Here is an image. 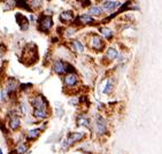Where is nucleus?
Masks as SVG:
<instances>
[{
  "mask_svg": "<svg viewBox=\"0 0 162 154\" xmlns=\"http://www.w3.org/2000/svg\"><path fill=\"white\" fill-rule=\"evenodd\" d=\"M111 90H113V81L109 80V81L107 82V84H106V88L103 89V93L105 94H108V93H111Z\"/></svg>",
  "mask_w": 162,
  "mask_h": 154,
  "instance_id": "22",
  "label": "nucleus"
},
{
  "mask_svg": "<svg viewBox=\"0 0 162 154\" xmlns=\"http://www.w3.org/2000/svg\"><path fill=\"white\" fill-rule=\"evenodd\" d=\"M90 118L86 116V115H84V114H81V115H78L77 118H76V124L78 125V126H84V128H88L90 126Z\"/></svg>",
  "mask_w": 162,
  "mask_h": 154,
  "instance_id": "9",
  "label": "nucleus"
},
{
  "mask_svg": "<svg viewBox=\"0 0 162 154\" xmlns=\"http://www.w3.org/2000/svg\"><path fill=\"white\" fill-rule=\"evenodd\" d=\"M84 137H85V135L83 132H71V133H69L68 137L62 141V148L71 147L74 144L84 139Z\"/></svg>",
  "mask_w": 162,
  "mask_h": 154,
  "instance_id": "1",
  "label": "nucleus"
},
{
  "mask_svg": "<svg viewBox=\"0 0 162 154\" xmlns=\"http://www.w3.org/2000/svg\"><path fill=\"white\" fill-rule=\"evenodd\" d=\"M17 88H19V82L14 78H10L6 85V91L8 92V95H10V93H14Z\"/></svg>",
  "mask_w": 162,
  "mask_h": 154,
  "instance_id": "10",
  "label": "nucleus"
},
{
  "mask_svg": "<svg viewBox=\"0 0 162 154\" xmlns=\"http://www.w3.org/2000/svg\"><path fill=\"white\" fill-rule=\"evenodd\" d=\"M33 118H37V120H43L48 116V112L47 108H37V109H33Z\"/></svg>",
  "mask_w": 162,
  "mask_h": 154,
  "instance_id": "11",
  "label": "nucleus"
},
{
  "mask_svg": "<svg viewBox=\"0 0 162 154\" xmlns=\"http://www.w3.org/2000/svg\"><path fill=\"white\" fill-rule=\"evenodd\" d=\"M1 53H2V50H1V46H0V55H1Z\"/></svg>",
  "mask_w": 162,
  "mask_h": 154,
  "instance_id": "23",
  "label": "nucleus"
},
{
  "mask_svg": "<svg viewBox=\"0 0 162 154\" xmlns=\"http://www.w3.org/2000/svg\"><path fill=\"white\" fill-rule=\"evenodd\" d=\"M40 135V130L39 129H31L29 131L27 132V139L29 140H35L37 139Z\"/></svg>",
  "mask_w": 162,
  "mask_h": 154,
  "instance_id": "16",
  "label": "nucleus"
},
{
  "mask_svg": "<svg viewBox=\"0 0 162 154\" xmlns=\"http://www.w3.org/2000/svg\"><path fill=\"white\" fill-rule=\"evenodd\" d=\"M100 33L103 35V38H106V39H108V40H111L113 36H114V32H113V30L109 29V28H106V27H101L100 28Z\"/></svg>",
  "mask_w": 162,
  "mask_h": 154,
  "instance_id": "15",
  "label": "nucleus"
},
{
  "mask_svg": "<svg viewBox=\"0 0 162 154\" xmlns=\"http://www.w3.org/2000/svg\"><path fill=\"white\" fill-rule=\"evenodd\" d=\"M90 14L93 15V16H99V15L103 14V8L99 7V6H93V7L90 8Z\"/></svg>",
  "mask_w": 162,
  "mask_h": 154,
  "instance_id": "21",
  "label": "nucleus"
},
{
  "mask_svg": "<svg viewBox=\"0 0 162 154\" xmlns=\"http://www.w3.org/2000/svg\"><path fill=\"white\" fill-rule=\"evenodd\" d=\"M27 151H28V146H27L24 143H20V144L16 146L15 153L16 154H24Z\"/></svg>",
  "mask_w": 162,
  "mask_h": 154,
  "instance_id": "19",
  "label": "nucleus"
},
{
  "mask_svg": "<svg viewBox=\"0 0 162 154\" xmlns=\"http://www.w3.org/2000/svg\"><path fill=\"white\" fill-rule=\"evenodd\" d=\"M73 47H74V51L78 52V53L84 52V45L82 44L80 40H74L73 42Z\"/></svg>",
  "mask_w": 162,
  "mask_h": 154,
  "instance_id": "20",
  "label": "nucleus"
},
{
  "mask_svg": "<svg viewBox=\"0 0 162 154\" xmlns=\"http://www.w3.org/2000/svg\"><path fill=\"white\" fill-rule=\"evenodd\" d=\"M77 20H78L80 23H82V24H88V23H92L94 21V20L88 14H83V15H81V16H78Z\"/></svg>",
  "mask_w": 162,
  "mask_h": 154,
  "instance_id": "18",
  "label": "nucleus"
},
{
  "mask_svg": "<svg viewBox=\"0 0 162 154\" xmlns=\"http://www.w3.org/2000/svg\"><path fill=\"white\" fill-rule=\"evenodd\" d=\"M94 131L98 136H103L107 132V122L101 115H98L94 120Z\"/></svg>",
  "mask_w": 162,
  "mask_h": 154,
  "instance_id": "3",
  "label": "nucleus"
},
{
  "mask_svg": "<svg viewBox=\"0 0 162 154\" xmlns=\"http://www.w3.org/2000/svg\"><path fill=\"white\" fill-rule=\"evenodd\" d=\"M21 125V118H19L17 115H13L9 118V128L12 130H17Z\"/></svg>",
  "mask_w": 162,
  "mask_h": 154,
  "instance_id": "12",
  "label": "nucleus"
},
{
  "mask_svg": "<svg viewBox=\"0 0 162 154\" xmlns=\"http://www.w3.org/2000/svg\"><path fill=\"white\" fill-rule=\"evenodd\" d=\"M31 105L33 106L35 109H37V108H47V101L42 94H37L35 98H32Z\"/></svg>",
  "mask_w": 162,
  "mask_h": 154,
  "instance_id": "5",
  "label": "nucleus"
},
{
  "mask_svg": "<svg viewBox=\"0 0 162 154\" xmlns=\"http://www.w3.org/2000/svg\"><path fill=\"white\" fill-rule=\"evenodd\" d=\"M90 47L96 50V51H101L103 48V42L101 37L98 35H93L90 39Z\"/></svg>",
  "mask_w": 162,
  "mask_h": 154,
  "instance_id": "4",
  "label": "nucleus"
},
{
  "mask_svg": "<svg viewBox=\"0 0 162 154\" xmlns=\"http://www.w3.org/2000/svg\"><path fill=\"white\" fill-rule=\"evenodd\" d=\"M74 20V14L71 10H65L60 14V21L62 22H71Z\"/></svg>",
  "mask_w": 162,
  "mask_h": 154,
  "instance_id": "13",
  "label": "nucleus"
},
{
  "mask_svg": "<svg viewBox=\"0 0 162 154\" xmlns=\"http://www.w3.org/2000/svg\"><path fill=\"white\" fill-rule=\"evenodd\" d=\"M118 57V52L114 48V47H109L107 52H106V58H108L109 60H115Z\"/></svg>",
  "mask_w": 162,
  "mask_h": 154,
  "instance_id": "17",
  "label": "nucleus"
},
{
  "mask_svg": "<svg viewBox=\"0 0 162 154\" xmlns=\"http://www.w3.org/2000/svg\"><path fill=\"white\" fill-rule=\"evenodd\" d=\"M67 66H68L67 62H63V61H61V60H58V61H55V62L53 63L52 69H53L54 73L58 74V75H63V74L67 73Z\"/></svg>",
  "mask_w": 162,
  "mask_h": 154,
  "instance_id": "6",
  "label": "nucleus"
},
{
  "mask_svg": "<svg viewBox=\"0 0 162 154\" xmlns=\"http://www.w3.org/2000/svg\"><path fill=\"white\" fill-rule=\"evenodd\" d=\"M63 82H65V84H66L67 86L73 88V86H76L78 84L80 80H78V76L76 74L71 73V74H67L66 76H65V78H63Z\"/></svg>",
  "mask_w": 162,
  "mask_h": 154,
  "instance_id": "7",
  "label": "nucleus"
},
{
  "mask_svg": "<svg viewBox=\"0 0 162 154\" xmlns=\"http://www.w3.org/2000/svg\"><path fill=\"white\" fill-rule=\"evenodd\" d=\"M16 20H17V23H19L21 30H23V31L28 30V28H29V20H28L24 15L17 13V14H16Z\"/></svg>",
  "mask_w": 162,
  "mask_h": 154,
  "instance_id": "8",
  "label": "nucleus"
},
{
  "mask_svg": "<svg viewBox=\"0 0 162 154\" xmlns=\"http://www.w3.org/2000/svg\"><path fill=\"white\" fill-rule=\"evenodd\" d=\"M53 27V20L51 16L47 15H42L38 19V28L42 32H47L50 31Z\"/></svg>",
  "mask_w": 162,
  "mask_h": 154,
  "instance_id": "2",
  "label": "nucleus"
},
{
  "mask_svg": "<svg viewBox=\"0 0 162 154\" xmlns=\"http://www.w3.org/2000/svg\"><path fill=\"white\" fill-rule=\"evenodd\" d=\"M0 154H2V152H1V151H0Z\"/></svg>",
  "mask_w": 162,
  "mask_h": 154,
  "instance_id": "24",
  "label": "nucleus"
},
{
  "mask_svg": "<svg viewBox=\"0 0 162 154\" xmlns=\"http://www.w3.org/2000/svg\"><path fill=\"white\" fill-rule=\"evenodd\" d=\"M121 2H118L116 0H109V1H105L103 4V8L107 9V10H114L115 8L120 6Z\"/></svg>",
  "mask_w": 162,
  "mask_h": 154,
  "instance_id": "14",
  "label": "nucleus"
}]
</instances>
